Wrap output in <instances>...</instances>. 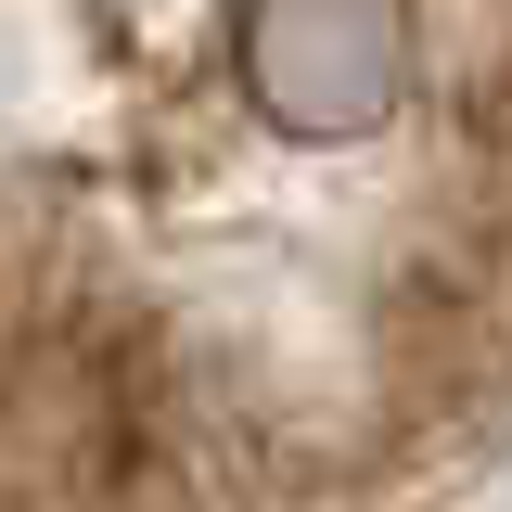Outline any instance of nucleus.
Returning a JSON list of instances; mask_svg holds the SVG:
<instances>
[{"label": "nucleus", "instance_id": "obj_1", "mask_svg": "<svg viewBox=\"0 0 512 512\" xmlns=\"http://www.w3.org/2000/svg\"><path fill=\"white\" fill-rule=\"evenodd\" d=\"M0 13H52L90 64H141V77H154V26H141V0H0ZM244 13H256V0H231V26H244ZM436 26L500 77V192H512V0H436ZM192 39H205V103H231V39H218L205 0H192Z\"/></svg>", "mask_w": 512, "mask_h": 512}]
</instances>
